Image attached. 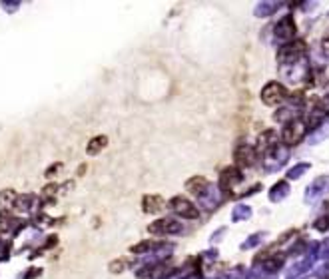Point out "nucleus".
Segmentation results:
<instances>
[{
  "mask_svg": "<svg viewBox=\"0 0 329 279\" xmlns=\"http://www.w3.org/2000/svg\"><path fill=\"white\" fill-rule=\"evenodd\" d=\"M284 96H286V88H281L277 82L267 84L263 88V94H261V98H263L265 104H277V102L284 100Z\"/></svg>",
  "mask_w": 329,
  "mask_h": 279,
  "instance_id": "obj_1",
  "label": "nucleus"
},
{
  "mask_svg": "<svg viewBox=\"0 0 329 279\" xmlns=\"http://www.w3.org/2000/svg\"><path fill=\"white\" fill-rule=\"evenodd\" d=\"M299 126H301V124H290V126H286V130H284V140H286V144H297L299 140H301L303 132H301Z\"/></svg>",
  "mask_w": 329,
  "mask_h": 279,
  "instance_id": "obj_2",
  "label": "nucleus"
},
{
  "mask_svg": "<svg viewBox=\"0 0 329 279\" xmlns=\"http://www.w3.org/2000/svg\"><path fill=\"white\" fill-rule=\"evenodd\" d=\"M164 208V202H162V198H146L144 200V209L148 211V213H154V211H160Z\"/></svg>",
  "mask_w": 329,
  "mask_h": 279,
  "instance_id": "obj_3",
  "label": "nucleus"
},
{
  "mask_svg": "<svg viewBox=\"0 0 329 279\" xmlns=\"http://www.w3.org/2000/svg\"><path fill=\"white\" fill-rule=\"evenodd\" d=\"M238 162L242 164V166H252L254 164V150L252 148H242V150H238Z\"/></svg>",
  "mask_w": 329,
  "mask_h": 279,
  "instance_id": "obj_4",
  "label": "nucleus"
},
{
  "mask_svg": "<svg viewBox=\"0 0 329 279\" xmlns=\"http://www.w3.org/2000/svg\"><path fill=\"white\" fill-rule=\"evenodd\" d=\"M104 146H106V138H104V136L94 138V140H92V144L88 146V154H98Z\"/></svg>",
  "mask_w": 329,
  "mask_h": 279,
  "instance_id": "obj_5",
  "label": "nucleus"
},
{
  "mask_svg": "<svg viewBox=\"0 0 329 279\" xmlns=\"http://www.w3.org/2000/svg\"><path fill=\"white\" fill-rule=\"evenodd\" d=\"M14 196H16V194H14L12 190H6V194L2 192V194H0V204H4V206H10V202L14 200Z\"/></svg>",
  "mask_w": 329,
  "mask_h": 279,
  "instance_id": "obj_6",
  "label": "nucleus"
},
{
  "mask_svg": "<svg viewBox=\"0 0 329 279\" xmlns=\"http://www.w3.org/2000/svg\"><path fill=\"white\" fill-rule=\"evenodd\" d=\"M187 185L192 188L194 194H198V192H200L198 185H206V179H204V177H196V179H192V181H187Z\"/></svg>",
  "mask_w": 329,
  "mask_h": 279,
  "instance_id": "obj_7",
  "label": "nucleus"
},
{
  "mask_svg": "<svg viewBox=\"0 0 329 279\" xmlns=\"http://www.w3.org/2000/svg\"><path fill=\"white\" fill-rule=\"evenodd\" d=\"M126 263H128L126 259H118V261H114V263L110 265V269H112V271H122V267H126Z\"/></svg>",
  "mask_w": 329,
  "mask_h": 279,
  "instance_id": "obj_8",
  "label": "nucleus"
},
{
  "mask_svg": "<svg viewBox=\"0 0 329 279\" xmlns=\"http://www.w3.org/2000/svg\"><path fill=\"white\" fill-rule=\"evenodd\" d=\"M327 38H329V36H327Z\"/></svg>",
  "mask_w": 329,
  "mask_h": 279,
  "instance_id": "obj_9",
  "label": "nucleus"
}]
</instances>
